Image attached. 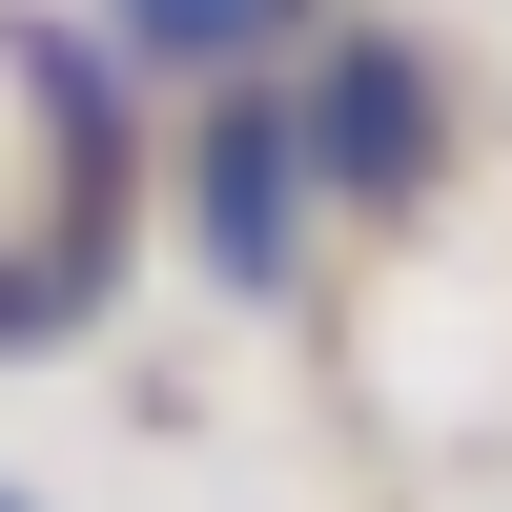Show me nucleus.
<instances>
[{"label": "nucleus", "mask_w": 512, "mask_h": 512, "mask_svg": "<svg viewBox=\"0 0 512 512\" xmlns=\"http://www.w3.org/2000/svg\"><path fill=\"white\" fill-rule=\"evenodd\" d=\"M185 246H205V287H246V308L308 267V123H287L267 82H226V103L185 123Z\"/></svg>", "instance_id": "2"}, {"label": "nucleus", "mask_w": 512, "mask_h": 512, "mask_svg": "<svg viewBox=\"0 0 512 512\" xmlns=\"http://www.w3.org/2000/svg\"><path fill=\"white\" fill-rule=\"evenodd\" d=\"M287 123H308V185H349V205H431L451 185V62L390 41V21H328Z\"/></svg>", "instance_id": "1"}, {"label": "nucleus", "mask_w": 512, "mask_h": 512, "mask_svg": "<svg viewBox=\"0 0 512 512\" xmlns=\"http://www.w3.org/2000/svg\"><path fill=\"white\" fill-rule=\"evenodd\" d=\"M123 41L185 62V82H246L267 41H328V0H123Z\"/></svg>", "instance_id": "3"}, {"label": "nucleus", "mask_w": 512, "mask_h": 512, "mask_svg": "<svg viewBox=\"0 0 512 512\" xmlns=\"http://www.w3.org/2000/svg\"><path fill=\"white\" fill-rule=\"evenodd\" d=\"M0 512H21V492H0Z\"/></svg>", "instance_id": "4"}]
</instances>
